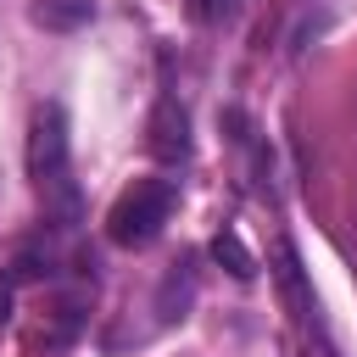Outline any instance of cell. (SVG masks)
<instances>
[{
  "instance_id": "30bf717a",
  "label": "cell",
  "mask_w": 357,
  "mask_h": 357,
  "mask_svg": "<svg viewBox=\"0 0 357 357\" xmlns=\"http://www.w3.org/2000/svg\"><path fill=\"white\" fill-rule=\"evenodd\" d=\"M301 340H307V357H335V346H329V335H324V324H312V329H301Z\"/></svg>"
},
{
  "instance_id": "7a4b0ae2",
  "label": "cell",
  "mask_w": 357,
  "mask_h": 357,
  "mask_svg": "<svg viewBox=\"0 0 357 357\" xmlns=\"http://www.w3.org/2000/svg\"><path fill=\"white\" fill-rule=\"evenodd\" d=\"M173 178H134L117 201H112V212H106V234H112V245H128V251H139V245H151L156 234H162V223H167V212H173Z\"/></svg>"
},
{
  "instance_id": "ba28073f",
  "label": "cell",
  "mask_w": 357,
  "mask_h": 357,
  "mask_svg": "<svg viewBox=\"0 0 357 357\" xmlns=\"http://www.w3.org/2000/svg\"><path fill=\"white\" fill-rule=\"evenodd\" d=\"M45 273H50V257L17 251V262H11V279H17V284H33V279H45Z\"/></svg>"
},
{
  "instance_id": "8992f818",
  "label": "cell",
  "mask_w": 357,
  "mask_h": 357,
  "mask_svg": "<svg viewBox=\"0 0 357 357\" xmlns=\"http://www.w3.org/2000/svg\"><path fill=\"white\" fill-rule=\"evenodd\" d=\"M89 17H95V6H89V0H39V6H33V22H39V28H56V33L84 28Z\"/></svg>"
},
{
  "instance_id": "52a82bcc",
  "label": "cell",
  "mask_w": 357,
  "mask_h": 357,
  "mask_svg": "<svg viewBox=\"0 0 357 357\" xmlns=\"http://www.w3.org/2000/svg\"><path fill=\"white\" fill-rule=\"evenodd\" d=\"M212 257H218V262H223L234 279H257V257L245 251V240H240L234 229H223V234L212 240Z\"/></svg>"
},
{
  "instance_id": "5b68a950",
  "label": "cell",
  "mask_w": 357,
  "mask_h": 357,
  "mask_svg": "<svg viewBox=\"0 0 357 357\" xmlns=\"http://www.w3.org/2000/svg\"><path fill=\"white\" fill-rule=\"evenodd\" d=\"M190 296H195V273H190V262H178V268H173V273L162 279V296H156V312H162V324L184 318Z\"/></svg>"
},
{
  "instance_id": "3957f363",
  "label": "cell",
  "mask_w": 357,
  "mask_h": 357,
  "mask_svg": "<svg viewBox=\"0 0 357 357\" xmlns=\"http://www.w3.org/2000/svg\"><path fill=\"white\" fill-rule=\"evenodd\" d=\"M145 151H151L156 162H167V167L190 162V112H184L173 95H162V100L151 106V117H145Z\"/></svg>"
},
{
  "instance_id": "9c48e42d",
  "label": "cell",
  "mask_w": 357,
  "mask_h": 357,
  "mask_svg": "<svg viewBox=\"0 0 357 357\" xmlns=\"http://www.w3.org/2000/svg\"><path fill=\"white\" fill-rule=\"evenodd\" d=\"M245 0H190V11H195V22H229L234 11H240Z\"/></svg>"
},
{
  "instance_id": "277c9868",
  "label": "cell",
  "mask_w": 357,
  "mask_h": 357,
  "mask_svg": "<svg viewBox=\"0 0 357 357\" xmlns=\"http://www.w3.org/2000/svg\"><path fill=\"white\" fill-rule=\"evenodd\" d=\"M273 279H279V296H284V307H290L296 329L324 324V318H318V301H312V290H307L301 257H296V245H290V240H279V245H273Z\"/></svg>"
},
{
  "instance_id": "8fae6325",
  "label": "cell",
  "mask_w": 357,
  "mask_h": 357,
  "mask_svg": "<svg viewBox=\"0 0 357 357\" xmlns=\"http://www.w3.org/2000/svg\"><path fill=\"white\" fill-rule=\"evenodd\" d=\"M11 318V284H0V324Z\"/></svg>"
},
{
  "instance_id": "6da1fadb",
  "label": "cell",
  "mask_w": 357,
  "mask_h": 357,
  "mask_svg": "<svg viewBox=\"0 0 357 357\" xmlns=\"http://www.w3.org/2000/svg\"><path fill=\"white\" fill-rule=\"evenodd\" d=\"M67 151H73V139H67V112H61L56 100H45V106L33 112V123H28V178L39 184L45 206L73 223V218H78V184H73V167H67Z\"/></svg>"
}]
</instances>
